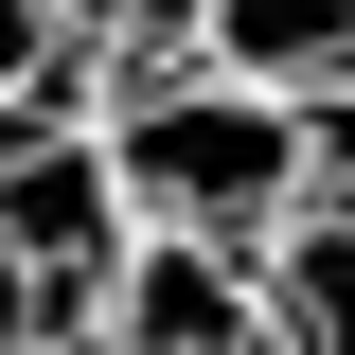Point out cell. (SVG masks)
<instances>
[{"label": "cell", "mask_w": 355, "mask_h": 355, "mask_svg": "<svg viewBox=\"0 0 355 355\" xmlns=\"http://www.w3.org/2000/svg\"><path fill=\"white\" fill-rule=\"evenodd\" d=\"M284 125H302V196L355 214V71H338V89H284Z\"/></svg>", "instance_id": "277c9868"}, {"label": "cell", "mask_w": 355, "mask_h": 355, "mask_svg": "<svg viewBox=\"0 0 355 355\" xmlns=\"http://www.w3.org/2000/svg\"><path fill=\"white\" fill-rule=\"evenodd\" d=\"M53 18V53H160L178 36V0H36Z\"/></svg>", "instance_id": "5b68a950"}, {"label": "cell", "mask_w": 355, "mask_h": 355, "mask_svg": "<svg viewBox=\"0 0 355 355\" xmlns=\"http://www.w3.org/2000/svg\"><path fill=\"white\" fill-rule=\"evenodd\" d=\"M36 355H107V338H36Z\"/></svg>", "instance_id": "ba28073f"}, {"label": "cell", "mask_w": 355, "mask_h": 355, "mask_svg": "<svg viewBox=\"0 0 355 355\" xmlns=\"http://www.w3.org/2000/svg\"><path fill=\"white\" fill-rule=\"evenodd\" d=\"M0 355H36V338H18V302H0Z\"/></svg>", "instance_id": "52a82bcc"}, {"label": "cell", "mask_w": 355, "mask_h": 355, "mask_svg": "<svg viewBox=\"0 0 355 355\" xmlns=\"http://www.w3.org/2000/svg\"><path fill=\"white\" fill-rule=\"evenodd\" d=\"M249 320H266V355H355V214H284V231H249Z\"/></svg>", "instance_id": "3957f363"}, {"label": "cell", "mask_w": 355, "mask_h": 355, "mask_svg": "<svg viewBox=\"0 0 355 355\" xmlns=\"http://www.w3.org/2000/svg\"><path fill=\"white\" fill-rule=\"evenodd\" d=\"M160 53H196L231 89H338L355 71V0H178Z\"/></svg>", "instance_id": "7a4b0ae2"}, {"label": "cell", "mask_w": 355, "mask_h": 355, "mask_svg": "<svg viewBox=\"0 0 355 355\" xmlns=\"http://www.w3.org/2000/svg\"><path fill=\"white\" fill-rule=\"evenodd\" d=\"M89 142H107L125 231H214V249H249V231L302 214V125H284V89H231V71H196V53H107Z\"/></svg>", "instance_id": "6da1fadb"}, {"label": "cell", "mask_w": 355, "mask_h": 355, "mask_svg": "<svg viewBox=\"0 0 355 355\" xmlns=\"http://www.w3.org/2000/svg\"><path fill=\"white\" fill-rule=\"evenodd\" d=\"M53 71H71V53H53V18H36V0H0V89H53Z\"/></svg>", "instance_id": "8992f818"}]
</instances>
